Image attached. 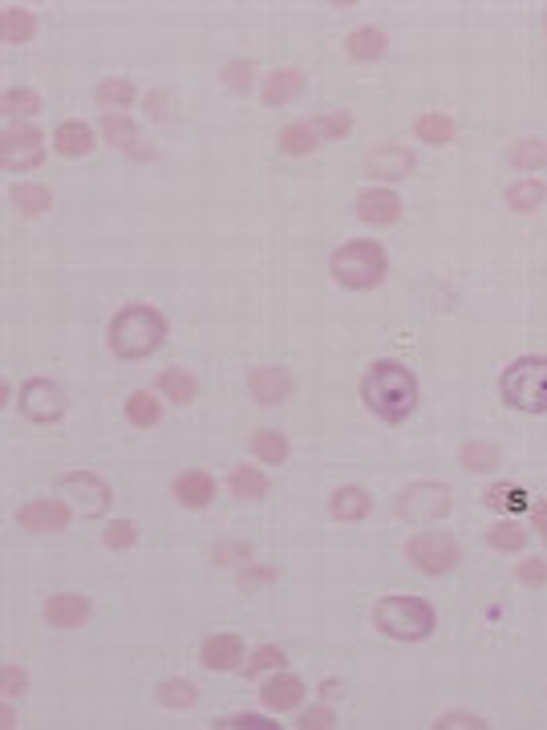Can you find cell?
<instances>
[{
    "instance_id": "cell-18",
    "label": "cell",
    "mask_w": 547,
    "mask_h": 730,
    "mask_svg": "<svg viewBox=\"0 0 547 730\" xmlns=\"http://www.w3.org/2000/svg\"><path fill=\"white\" fill-rule=\"evenodd\" d=\"M329 511H333V520H341V524H357V520H365L369 511H373V499H369L365 487L345 483V487H337L329 495Z\"/></svg>"
},
{
    "instance_id": "cell-22",
    "label": "cell",
    "mask_w": 547,
    "mask_h": 730,
    "mask_svg": "<svg viewBox=\"0 0 547 730\" xmlns=\"http://www.w3.org/2000/svg\"><path fill=\"white\" fill-rule=\"evenodd\" d=\"M175 499L183 507H207L215 499V479L207 471H183L175 479Z\"/></svg>"
},
{
    "instance_id": "cell-48",
    "label": "cell",
    "mask_w": 547,
    "mask_h": 730,
    "mask_svg": "<svg viewBox=\"0 0 547 730\" xmlns=\"http://www.w3.org/2000/svg\"><path fill=\"white\" fill-rule=\"evenodd\" d=\"M211 726H215V730H240V726H264V730H272L276 722H268V718H260V714H236V718H215Z\"/></svg>"
},
{
    "instance_id": "cell-38",
    "label": "cell",
    "mask_w": 547,
    "mask_h": 730,
    "mask_svg": "<svg viewBox=\"0 0 547 730\" xmlns=\"http://www.w3.org/2000/svg\"><path fill=\"white\" fill-rule=\"evenodd\" d=\"M511 163L519 171H547V138H523L511 151Z\"/></svg>"
},
{
    "instance_id": "cell-28",
    "label": "cell",
    "mask_w": 547,
    "mask_h": 730,
    "mask_svg": "<svg viewBox=\"0 0 547 730\" xmlns=\"http://www.w3.org/2000/svg\"><path fill=\"white\" fill-rule=\"evenodd\" d=\"M317 142H321V134H317V126H312V122H292L276 138V146L284 155H312V151H317Z\"/></svg>"
},
{
    "instance_id": "cell-46",
    "label": "cell",
    "mask_w": 547,
    "mask_h": 730,
    "mask_svg": "<svg viewBox=\"0 0 547 730\" xmlns=\"http://www.w3.org/2000/svg\"><path fill=\"white\" fill-rule=\"evenodd\" d=\"M134 540H138V528H134L130 520H118V524L106 528V548H114V552L134 548Z\"/></svg>"
},
{
    "instance_id": "cell-52",
    "label": "cell",
    "mask_w": 547,
    "mask_h": 730,
    "mask_svg": "<svg viewBox=\"0 0 547 730\" xmlns=\"http://www.w3.org/2000/svg\"><path fill=\"white\" fill-rule=\"evenodd\" d=\"M531 520H535V528H539V536H543V540H547V499H543V503H535V507H531Z\"/></svg>"
},
{
    "instance_id": "cell-20",
    "label": "cell",
    "mask_w": 547,
    "mask_h": 730,
    "mask_svg": "<svg viewBox=\"0 0 547 730\" xmlns=\"http://www.w3.org/2000/svg\"><path fill=\"white\" fill-rule=\"evenodd\" d=\"M260 698H264L268 710H296V706L304 702V682H300L296 674H276V678L260 690Z\"/></svg>"
},
{
    "instance_id": "cell-47",
    "label": "cell",
    "mask_w": 547,
    "mask_h": 730,
    "mask_svg": "<svg viewBox=\"0 0 547 730\" xmlns=\"http://www.w3.org/2000/svg\"><path fill=\"white\" fill-rule=\"evenodd\" d=\"M252 560V548L248 544H236V540H223L215 548V564H248Z\"/></svg>"
},
{
    "instance_id": "cell-6",
    "label": "cell",
    "mask_w": 547,
    "mask_h": 730,
    "mask_svg": "<svg viewBox=\"0 0 547 730\" xmlns=\"http://www.w3.org/2000/svg\"><path fill=\"white\" fill-rule=\"evenodd\" d=\"M454 511V487L426 479V483H410L398 495V516L406 524H438Z\"/></svg>"
},
{
    "instance_id": "cell-30",
    "label": "cell",
    "mask_w": 547,
    "mask_h": 730,
    "mask_svg": "<svg viewBox=\"0 0 547 730\" xmlns=\"http://www.w3.org/2000/svg\"><path fill=\"white\" fill-rule=\"evenodd\" d=\"M543 199H547L543 179H519V183H511V187H507V207H511V211H519V215L539 211V203H543Z\"/></svg>"
},
{
    "instance_id": "cell-11",
    "label": "cell",
    "mask_w": 547,
    "mask_h": 730,
    "mask_svg": "<svg viewBox=\"0 0 547 730\" xmlns=\"http://www.w3.org/2000/svg\"><path fill=\"white\" fill-rule=\"evenodd\" d=\"M414 163H418V155L410 151V146H402V142H381V146H373V151L365 155L361 171H365L369 179L394 183V179H406V175L414 171Z\"/></svg>"
},
{
    "instance_id": "cell-54",
    "label": "cell",
    "mask_w": 547,
    "mask_h": 730,
    "mask_svg": "<svg viewBox=\"0 0 547 730\" xmlns=\"http://www.w3.org/2000/svg\"><path fill=\"white\" fill-rule=\"evenodd\" d=\"M543 29H547V17H543Z\"/></svg>"
},
{
    "instance_id": "cell-1",
    "label": "cell",
    "mask_w": 547,
    "mask_h": 730,
    "mask_svg": "<svg viewBox=\"0 0 547 730\" xmlns=\"http://www.w3.org/2000/svg\"><path fill=\"white\" fill-rule=\"evenodd\" d=\"M418 398H422L418 378L406 370L402 361L381 357V361L369 365L365 378H361V402H365V410H369L373 418H381L385 426L406 422V418L418 410Z\"/></svg>"
},
{
    "instance_id": "cell-51",
    "label": "cell",
    "mask_w": 547,
    "mask_h": 730,
    "mask_svg": "<svg viewBox=\"0 0 547 730\" xmlns=\"http://www.w3.org/2000/svg\"><path fill=\"white\" fill-rule=\"evenodd\" d=\"M276 572L272 568H248L244 576H240V589H252V584H268Z\"/></svg>"
},
{
    "instance_id": "cell-29",
    "label": "cell",
    "mask_w": 547,
    "mask_h": 730,
    "mask_svg": "<svg viewBox=\"0 0 547 730\" xmlns=\"http://www.w3.org/2000/svg\"><path fill=\"white\" fill-rule=\"evenodd\" d=\"M154 702L167 706V710H191L199 702V686L187 678H167V682H159V690H154Z\"/></svg>"
},
{
    "instance_id": "cell-13",
    "label": "cell",
    "mask_w": 547,
    "mask_h": 730,
    "mask_svg": "<svg viewBox=\"0 0 547 730\" xmlns=\"http://www.w3.org/2000/svg\"><path fill=\"white\" fill-rule=\"evenodd\" d=\"M248 390L260 406H280L292 398V378H288L284 365H256L248 374Z\"/></svg>"
},
{
    "instance_id": "cell-32",
    "label": "cell",
    "mask_w": 547,
    "mask_h": 730,
    "mask_svg": "<svg viewBox=\"0 0 547 730\" xmlns=\"http://www.w3.org/2000/svg\"><path fill=\"white\" fill-rule=\"evenodd\" d=\"M483 503H487L491 511H503V516H515V511L527 507V491L515 487V483H491V487L483 491Z\"/></svg>"
},
{
    "instance_id": "cell-33",
    "label": "cell",
    "mask_w": 547,
    "mask_h": 730,
    "mask_svg": "<svg viewBox=\"0 0 547 730\" xmlns=\"http://www.w3.org/2000/svg\"><path fill=\"white\" fill-rule=\"evenodd\" d=\"M159 418H163V406H159V398H154V394L138 390V394L126 398V422L130 426H159Z\"/></svg>"
},
{
    "instance_id": "cell-41",
    "label": "cell",
    "mask_w": 547,
    "mask_h": 730,
    "mask_svg": "<svg viewBox=\"0 0 547 730\" xmlns=\"http://www.w3.org/2000/svg\"><path fill=\"white\" fill-rule=\"evenodd\" d=\"M276 666H284V649H276V645H260V649L248 657V662H244L240 670L256 678V674H264V670H276Z\"/></svg>"
},
{
    "instance_id": "cell-16",
    "label": "cell",
    "mask_w": 547,
    "mask_h": 730,
    "mask_svg": "<svg viewBox=\"0 0 547 730\" xmlns=\"http://www.w3.org/2000/svg\"><path fill=\"white\" fill-rule=\"evenodd\" d=\"M94 142H98V138H94V126L82 122V118L57 122V130H53V151H57L61 159H82V155H90Z\"/></svg>"
},
{
    "instance_id": "cell-34",
    "label": "cell",
    "mask_w": 547,
    "mask_h": 730,
    "mask_svg": "<svg viewBox=\"0 0 547 730\" xmlns=\"http://www.w3.org/2000/svg\"><path fill=\"white\" fill-rule=\"evenodd\" d=\"M0 110H5L9 118H33L41 110V94L29 90V86H9L5 98H0Z\"/></svg>"
},
{
    "instance_id": "cell-35",
    "label": "cell",
    "mask_w": 547,
    "mask_h": 730,
    "mask_svg": "<svg viewBox=\"0 0 547 730\" xmlns=\"http://www.w3.org/2000/svg\"><path fill=\"white\" fill-rule=\"evenodd\" d=\"M458 463H462L466 471H475V475L495 471V467H499V447H495V443H466V447L458 451Z\"/></svg>"
},
{
    "instance_id": "cell-45",
    "label": "cell",
    "mask_w": 547,
    "mask_h": 730,
    "mask_svg": "<svg viewBox=\"0 0 547 730\" xmlns=\"http://www.w3.org/2000/svg\"><path fill=\"white\" fill-rule=\"evenodd\" d=\"M515 576H519V584H527V589H539V584H547V560L531 556V560H523L515 568Z\"/></svg>"
},
{
    "instance_id": "cell-24",
    "label": "cell",
    "mask_w": 547,
    "mask_h": 730,
    "mask_svg": "<svg viewBox=\"0 0 547 730\" xmlns=\"http://www.w3.org/2000/svg\"><path fill=\"white\" fill-rule=\"evenodd\" d=\"M159 390H163V398H171L175 406H187V402H195L199 382H195L191 370H183V365H167V370L159 374Z\"/></svg>"
},
{
    "instance_id": "cell-9",
    "label": "cell",
    "mask_w": 547,
    "mask_h": 730,
    "mask_svg": "<svg viewBox=\"0 0 547 730\" xmlns=\"http://www.w3.org/2000/svg\"><path fill=\"white\" fill-rule=\"evenodd\" d=\"M65 410H69V394H65L57 382H49V378H29V382L21 386V414H25L29 422L53 426V422H61Z\"/></svg>"
},
{
    "instance_id": "cell-53",
    "label": "cell",
    "mask_w": 547,
    "mask_h": 730,
    "mask_svg": "<svg viewBox=\"0 0 547 730\" xmlns=\"http://www.w3.org/2000/svg\"><path fill=\"white\" fill-rule=\"evenodd\" d=\"M0 726H5V730H13V726H17V710L9 706V698H5V706H0Z\"/></svg>"
},
{
    "instance_id": "cell-43",
    "label": "cell",
    "mask_w": 547,
    "mask_h": 730,
    "mask_svg": "<svg viewBox=\"0 0 547 730\" xmlns=\"http://www.w3.org/2000/svg\"><path fill=\"white\" fill-rule=\"evenodd\" d=\"M312 126H317V134H321V138H345V134H349V126H353V118H349L345 110H333V114L317 118Z\"/></svg>"
},
{
    "instance_id": "cell-25",
    "label": "cell",
    "mask_w": 547,
    "mask_h": 730,
    "mask_svg": "<svg viewBox=\"0 0 547 730\" xmlns=\"http://www.w3.org/2000/svg\"><path fill=\"white\" fill-rule=\"evenodd\" d=\"M385 49H389V37H385L381 29H373V25L353 29L349 41H345V53H349L353 61H377V57H385Z\"/></svg>"
},
{
    "instance_id": "cell-8",
    "label": "cell",
    "mask_w": 547,
    "mask_h": 730,
    "mask_svg": "<svg viewBox=\"0 0 547 730\" xmlns=\"http://www.w3.org/2000/svg\"><path fill=\"white\" fill-rule=\"evenodd\" d=\"M57 491L65 495V503H73V511L82 520H94V516H106V507H110V483L106 479H98V475H90V471H69L61 483H57Z\"/></svg>"
},
{
    "instance_id": "cell-7",
    "label": "cell",
    "mask_w": 547,
    "mask_h": 730,
    "mask_svg": "<svg viewBox=\"0 0 547 730\" xmlns=\"http://www.w3.org/2000/svg\"><path fill=\"white\" fill-rule=\"evenodd\" d=\"M406 560H410L418 572H426V576H446L450 568H458L462 548H458V540H454L450 532L430 528V532L410 536V544H406Z\"/></svg>"
},
{
    "instance_id": "cell-44",
    "label": "cell",
    "mask_w": 547,
    "mask_h": 730,
    "mask_svg": "<svg viewBox=\"0 0 547 730\" xmlns=\"http://www.w3.org/2000/svg\"><path fill=\"white\" fill-rule=\"evenodd\" d=\"M487 722L479 718V714H466V710H450V714H442L438 722H434V730H483Z\"/></svg>"
},
{
    "instance_id": "cell-12",
    "label": "cell",
    "mask_w": 547,
    "mask_h": 730,
    "mask_svg": "<svg viewBox=\"0 0 547 730\" xmlns=\"http://www.w3.org/2000/svg\"><path fill=\"white\" fill-rule=\"evenodd\" d=\"M17 524L25 532H61L69 524V503L65 499H33L17 511Z\"/></svg>"
},
{
    "instance_id": "cell-15",
    "label": "cell",
    "mask_w": 547,
    "mask_h": 730,
    "mask_svg": "<svg viewBox=\"0 0 547 730\" xmlns=\"http://www.w3.org/2000/svg\"><path fill=\"white\" fill-rule=\"evenodd\" d=\"M357 215L365 219V224H373V228H385V224H394V219L402 215V199L389 187H365L357 195Z\"/></svg>"
},
{
    "instance_id": "cell-26",
    "label": "cell",
    "mask_w": 547,
    "mask_h": 730,
    "mask_svg": "<svg viewBox=\"0 0 547 730\" xmlns=\"http://www.w3.org/2000/svg\"><path fill=\"white\" fill-rule=\"evenodd\" d=\"M414 134H418L426 146H446V142H454L458 126H454V118H450V114L426 110V114H418V122H414Z\"/></svg>"
},
{
    "instance_id": "cell-36",
    "label": "cell",
    "mask_w": 547,
    "mask_h": 730,
    "mask_svg": "<svg viewBox=\"0 0 547 730\" xmlns=\"http://www.w3.org/2000/svg\"><path fill=\"white\" fill-rule=\"evenodd\" d=\"M98 130H102V138H106L110 146H118V151H130V146L138 142V126H134L126 114H106Z\"/></svg>"
},
{
    "instance_id": "cell-4",
    "label": "cell",
    "mask_w": 547,
    "mask_h": 730,
    "mask_svg": "<svg viewBox=\"0 0 547 730\" xmlns=\"http://www.w3.org/2000/svg\"><path fill=\"white\" fill-rule=\"evenodd\" d=\"M499 394L511 410L523 414H547V357H519L511 361L503 378H499Z\"/></svg>"
},
{
    "instance_id": "cell-3",
    "label": "cell",
    "mask_w": 547,
    "mask_h": 730,
    "mask_svg": "<svg viewBox=\"0 0 547 730\" xmlns=\"http://www.w3.org/2000/svg\"><path fill=\"white\" fill-rule=\"evenodd\" d=\"M329 272L341 288H377L389 272V260H385V248L377 240H349L341 244L333 256H329Z\"/></svg>"
},
{
    "instance_id": "cell-23",
    "label": "cell",
    "mask_w": 547,
    "mask_h": 730,
    "mask_svg": "<svg viewBox=\"0 0 547 730\" xmlns=\"http://www.w3.org/2000/svg\"><path fill=\"white\" fill-rule=\"evenodd\" d=\"M227 487H231V495L244 499V503H260V499L268 495V475L256 471L252 463H240V467H231Z\"/></svg>"
},
{
    "instance_id": "cell-10",
    "label": "cell",
    "mask_w": 547,
    "mask_h": 730,
    "mask_svg": "<svg viewBox=\"0 0 547 730\" xmlns=\"http://www.w3.org/2000/svg\"><path fill=\"white\" fill-rule=\"evenodd\" d=\"M45 159V134L37 126H9L0 134V163L5 171H33Z\"/></svg>"
},
{
    "instance_id": "cell-14",
    "label": "cell",
    "mask_w": 547,
    "mask_h": 730,
    "mask_svg": "<svg viewBox=\"0 0 547 730\" xmlns=\"http://www.w3.org/2000/svg\"><path fill=\"white\" fill-rule=\"evenodd\" d=\"M199 662H203L207 670H215V674H223V670H240V666H244V641H240L236 633H215V637L203 641Z\"/></svg>"
},
{
    "instance_id": "cell-40",
    "label": "cell",
    "mask_w": 547,
    "mask_h": 730,
    "mask_svg": "<svg viewBox=\"0 0 547 730\" xmlns=\"http://www.w3.org/2000/svg\"><path fill=\"white\" fill-rule=\"evenodd\" d=\"M223 86L236 90V94H248V90L256 86V65L244 61V57H240V61H227V65H223Z\"/></svg>"
},
{
    "instance_id": "cell-37",
    "label": "cell",
    "mask_w": 547,
    "mask_h": 730,
    "mask_svg": "<svg viewBox=\"0 0 547 730\" xmlns=\"http://www.w3.org/2000/svg\"><path fill=\"white\" fill-rule=\"evenodd\" d=\"M252 451L260 463H284L288 459V438L280 430H256L252 434Z\"/></svg>"
},
{
    "instance_id": "cell-50",
    "label": "cell",
    "mask_w": 547,
    "mask_h": 730,
    "mask_svg": "<svg viewBox=\"0 0 547 730\" xmlns=\"http://www.w3.org/2000/svg\"><path fill=\"white\" fill-rule=\"evenodd\" d=\"M146 114H150V118H171V110H167V94L150 90V94H146Z\"/></svg>"
},
{
    "instance_id": "cell-19",
    "label": "cell",
    "mask_w": 547,
    "mask_h": 730,
    "mask_svg": "<svg viewBox=\"0 0 547 730\" xmlns=\"http://www.w3.org/2000/svg\"><path fill=\"white\" fill-rule=\"evenodd\" d=\"M300 90H304L300 69H272L264 78V86H260V98H264V106H288V102L300 98Z\"/></svg>"
},
{
    "instance_id": "cell-5",
    "label": "cell",
    "mask_w": 547,
    "mask_h": 730,
    "mask_svg": "<svg viewBox=\"0 0 547 730\" xmlns=\"http://www.w3.org/2000/svg\"><path fill=\"white\" fill-rule=\"evenodd\" d=\"M373 625L394 641H426L438 621L422 597H385L373 605Z\"/></svg>"
},
{
    "instance_id": "cell-39",
    "label": "cell",
    "mask_w": 547,
    "mask_h": 730,
    "mask_svg": "<svg viewBox=\"0 0 547 730\" xmlns=\"http://www.w3.org/2000/svg\"><path fill=\"white\" fill-rule=\"evenodd\" d=\"M487 544H491L495 552H519V548L527 544V528L515 524V520H499V524L487 532Z\"/></svg>"
},
{
    "instance_id": "cell-42",
    "label": "cell",
    "mask_w": 547,
    "mask_h": 730,
    "mask_svg": "<svg viewBox=\"0 0 547 730\" xmlns=\"http://www.w3.org/2000/svg\"><path fill=\"white\" fill-rule=\"evenodd\" d=\"M0 690H5V698H17V694L29 690V678H25V670H21L17 662H5V666H0Z\"/></svg>"
},
{
    "instance_id": "cell-17",
    "label": "cell",
    "mask_w": 547,
    "mask_h": 730,
    "mask_svg": "<svg viewBox=\"0 0 547 730\" xmlns=\"http://www.w3.org/2000/svg\"><path fill=\"white\" fill-rule=\"evenodd\" d=\"M90 613H94V605L82 593H53L45 601V621L53 629H77V625H86Z\"/></svg>"
},
{
    "instance_id": "cell-31",
    "label": "cell",
    "mask_w": 547,
    "mask_h": 730,
    "mask_svg": "<svg viewBox=\"0 0 547 730\" xmlns=\"http://www.w3.org/2000/svg\"><path fill=\"white\" fill-rule=\"evenodd\" d=\"M94 98H98V106H106V114H126V106H134V86L126 78H106V82H98Z\"/></svg>"
},
{
    "instance_id": "cell-49",
    "label": "cell",
    "mask_w": 547,
    "mask_h": 730,
    "mask_svg": "<svg viewBox=\"0 0 547 730\" xmlns=\"http://www.w3.org/2000/svg\"><path fill=\"white\" fill-rule=\"evenodd\" d=\"M300 726H304V730H329V726H337V714H333L329 706H317V710H308V714L300 718Z\"/></svg>"
},
{
    "instance_id": "cell-27",
    "label": "cell",
    "mask_w": 547,
    "mask_h": 730,
    "mask_svg": "<svg viewBox=\"0 0 547 730\" xmlns=\"http://www.w3.org/2000/svg\"><path fill=\"white\" fill-rule=\"evenodd\" d=\"M9 203L21 211V215H45L53 207V191L41 187V183H13L9 187Z\"/></svg>"
},
{
    "instance_id": "cell-2",
    "label": "cell",
    "mask_w": 547,
    "mask_h": 730,
    "mask_svg": "<svg viewBox=\"0 0 547 730\" xmlns=\"http://www.w3.org/2000/svg\"><path fill=\"white\" fill-rule=\"evenodd\" d=\"M110 353L122 361H142L167 341V317L150 305H126L122 313H114L110 329H106Z\"/></svg>"
},
{
    "instance_id": "cell-21",
    "label": "cell",
    "mask_w": 547,
    "mask_h": 730,
    "mask_svg": "<svg viewBox=\"0 0 547 730\" xmlns=\"http://www.w3.org/2000/svg\"><path fill=\"white\" fill-rule=\"evenodd\" d=\"M37 37V13L33 9H21V5H9L0 13V41L5 45H25Z\"/></svg>"
}]
</instances>
